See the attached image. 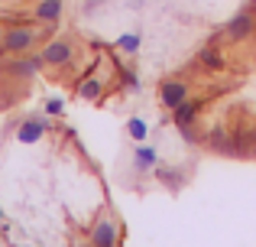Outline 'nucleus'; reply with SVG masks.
I'll return each instance as SVG.
<instances>
[{
  "mask_svg": "<svg viewBox=\"0 0 256 247\" xmlns=\"http://www.w3.org/2000/svg\"><path fill=\"white\" fill-rule=\"evenodd\" d=\"M36 43V30L32 26H13V30L4 33V49L6 52H26Z\"/></svg>",
  "mask_w": 256,
  "mask_h": 247,
  "instance_id": "nucleus-3",
  "label": "nucleus"
},
{
  "mask_svg": "<svg viewBox=\"0 0 256 247\" xmlns=\"http://www.w3.org/2000/svg\"><path fill=\"white\" fill-rule=\"evenodd\" d=\"M72 56H75V52H72V46L65 43V39H52L42 49V62H49V65H68Z\"/></svg>",
  "mask_w": 256,
  "mask_h": 247,
  "instance_id": "nucleus-5",
  "label": "nucleus"
},
{
  "mask_svg": "<svg viewBox=\"0 0 256 247\" xmlns=\"http://www.w3.org/2000/svg\"><path fill=\"white\" fill-rule=\"evenodd\" d=\"M120 241V228L114 218H100L91 228V247H117Z\"/></svg>",
  "mask_w": 256,
  "mask_h": 247,
  "instance_id": "nucleus-4",
  "label": "nucleus"
},
{
  "mask_svg": "<svg viewBox=\"0 0 256 247\" xmlns=\"http://www.w3.org/2000/svg\"><path fill=\"white\" fill-rule=\"evenodd\" d=\"M62 111H65V104L58 101V98H56V101H49V104H46V114H52V117H58Z\"/></svg>",
  "mask_w": 256,
  "mask_h": 247,
  "instance_id": "nucleus-18",
  "label": "nucleus"
},
{
  "mask_svg": "<svg viewBox=\"0 0 256 247\" xmlns=\"http://www.w3.org/2000/svg\"><path fill=\"white\" fill-rule=\"evenodd\" d=\"M100 91H104V85H100V78H84V82H78L75 95L84 98V101H98Z\"/></svg>",
  "mask_w": 256,
  "mask_h": 247,
  "instance_id": "nucleus-12",
  "label": "nucleus"
},
{
  "mask_svg": "<svg viewBox=\"0 0 256 247\" xmlns=\"http://www.w3.org/2000/svg\"><path fill=\"white\" fill-rule=\"evenodd\" d=\"M198 65H201V69H211V72H224V56H220L218 46L208 43L204 49L198 52Z\"/></svg>",
  "mask_w": 256,
  "mask_h": 247,
  "instance_id": "nucleus-11",
  "label": "nucleus"
},
{
  "mask_svg": "<svg viewBox=\"0 0 256 247\" xmlns=\"http://www.w3.org/2000/svg\"><path fill=\"white\" fill-rule=\"evenodd\" d=\"M188 98V82H182V78H169V82L159 85V104L162 108H178L182 101Z\"/></svg>",
  "mask_w": 256,
  "mask_h": 247,
  "instance_id": "nucleus-2",
  "label": "nucleus"
},
{
  "mask_svg": "<svg viewBox=\"0 0 256 247\" xmlns=\"http://www.w3.org/2000/svg\"><path fill=\"white\" fill-rule=\"evenodd\" d=\"M253 30H256V17H253V7H246V10H240L237 17H230V23L224 26V36L237 43V39L253 36Z\"/></svg>",
  "mask_w": 256,
  "mask_h": 247,
  "instance_id": "nucleus-1",
  "label": "nucleus"
},
{
  "mask_svg": "<svg viewBox=\"0 0 256 247\" xmlns=\"http://www.w3.org/2000/svg\"><path fill=\"white\" fill-rule=\"evenodd\" d=\"M39 69H42V56H26V59H13V62L6 65V72H10V75H20V78H30V75H36Z\"/></svg>",
  "mask_w": 256,
  "mask_h": 247,
  "instance_id": "nucleus-8",
  "label": "nucleus"
},
{
  "mask_svg": "<svg viewBox=\"0 0 256 247\" xmlns=\"http://www.w3.org/2000/svg\"><path fill=\"white\" fill-rule=\"evenodd\" d=\"M124 85L136 91V88H140V75H136V72H130V69H124Z\"/></svg>",
  "mask_w": 256,
  "mask_h": 247,
  "instance_id": "nucleus-17",
  "label": "nucleus"
},
{
  "mask_svg": "<svg viewBox=\"0 0 256 247\" xmlns=\"http://www.w3.org/2000/svg\"><path fill=\"white\" fill-rule=\"evenodd\" d=\"M126 130H130V137L136 140V143H143V140H146V133H150V130H146V124L140 121V117H133V121L126 124Z\"/></svg>",
  "mask_w": 256,
  "mask_h": 247,
  "instance_id": "nucleus-15",
  "label": "nucleus"
},
{
  "mask_svg": "<svg viewBox=\"0 0 256 247\" xmlns=\"http://www.w3.org/2000/svg\"><path fill=\"white\" fill-rule=\"evenodd\" d=\"M250 143H253L250 146V156H256V124H253V130H250Z\"/></svg>",
  "mask_w": 256,
  "mask_h": 247,
  "instance_id": "nucleus-19",
  "label": "nucleus"
},
{
  "mask_svg": "<svg viewBox=\"0 0 256 247\" xmlns=\"http://www.w3.org/2000/svg\"><path fill=\"white\" fill-rule=\"evenodd\" d=\"M0 224H4V211H0Z\"/></svg>",
  "mask_w": 256,
  "mask_h": 247,
  "instance_id": "nucleus-20",
  "label": "nucleus"
},
{
  "mask_svg": "<svg viewBox=\"0 0 256 247\" xmlns=\"http://www.w3.org/2000/svg\"><path fill=\"white\" fill-rule=\"evenodd\" d=\"M156 179H159V182H162V185H169L172 192L178 189L182 182H185V176H182V169H162V166H159V169H156Z\"/></svg>",
  "mask_w": 256,
  "mask_h": 247,
  "instance_id": "nucleus-13",
  "label": "nucleus"
},
{
  "mask_svg": "<svg viewBox=\"0 0 256 247\" xmlns=\"http://www.w3.org/2000/svg\"><path fill=\"white\" fill-rule=\"evenodd\" d=\"M32 13H36L39 23H58L62 20V0H39Z\"/></svg>",
  "mask_w": 256,
  "mask_h": 247,
  "instance_id": "nucleus-10",
  "label": "nucleus"
},
{
  "mask_svg": "<svg viewBox=\"0 0 256 247\" xmlns=\"http://www.w3.org/2000/svg\"><path fill=\"white\" fill-rule=\"evenodd\" d=\"M178 133H182V137H185V143H201V140H198V133H194V127H192V124H182V127H178Z\"/></svg>",
  "mask_w": 256,
  "mask_h": 247,
  "instance_id": "nucleus-16",
  "label": "nucleus"
},
{
  "mask_svg": "<svg viewBox=\"0 0 256 247\" xmlns=\"http://www.w3.org/2000/svg\"><path fill=\"white\" fill-rule=\"evenodd\" d=\"M156 166H159V153L152 150V146L140 143L136 150H133V169L136 172H152Z\"/></svg>",
  "mask_w": 256,
  "mask_h": 247,
  "instance_id": "nucleus-7",
  "label": "nucleus"
},
{
  "mask_svg": "<svg viewBox=\"0 0 256 247\" xmlns=\"http://www.w3.org/2000/svg\"><path fill=\"white\" fill-rule=\"evenodd\" d=\"M198 111H201V101H194V98H185L178 108H172V121H175V127H182V124H194Z\"/></svg>",
  "mask_w": 256,
  "mask_h": 247,
  "instance_id": "nucleus-9",
  "label": "nucleus"
},
{
  "mask_svg": "<svg viewBox=\"0 0 256 247\" xmlns=\"http://www.w3.org/2000/svg\"><path fill=\"white\" fill-rule=\"evenodd\" d=\"M46 130H49V121H46V117H30V121L20 124L16 140H20V143H36V140L42 137Z\"/></svg>",
  "mask_w": 256,
  "mask_h": 247,
  "instance_id": "nucleus-6",
  "label": "nucleus"
},
{
  "mask_svg": "<svg viewBox=\"0 0 256 247\" xmlns=\"http://www.w3.org/2000/svg\"><path fill=\"white\" fill-rule=\"evenodd\" d=\"M117 49L120 52H136L140 49V33H124V36L117 39Z\"/></svg>",
  "mask_w": 256,
  "mask_h": 247,
  "instance_id": "nucleus-14",
  "label": "nucleus"
}]
</instances>
